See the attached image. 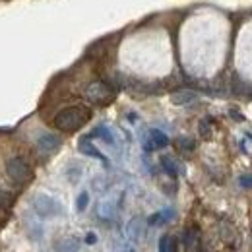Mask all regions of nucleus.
Returning <instances> with one entry per match:
<instances>
[{"label":"nucleus","mask_w":252,"mask_h":252,"mask_svg":"<svg viewBox=\"0 0 252 252\" xmlns=\"http://www.w3.org/2000/svg\"><path fill=\"white\" fill-rule=\"evenodd\" d=\"M88 204H90V194H88V192H82V194L78 196V202H76L78 212H84V210L88 208Z\"/></svg>","instance_id":"nucleus-14"},{"label":"nucleus","mask_w":252,"mask_h":252,"mask_svg":"<svg viewBox=\"0 0 252 252\" xmlns=\"http://www.w3.org/2000/svg\"><path fill=\"white\" fill-rule=\"evenodd\" d=\"M57 252H78L80 251V241L76 237H64L61 241H57L55 245Z\"/></svg>","instance_id":"nucleus-7"},{"label":"nucleus","mask_w":252,"mask_h":252,"mask_svg":"<svg viewBox=\"0 0 252 252\" xmlns=\"http://www.w3.org/2000/svg\"><path fill=\"white\" fill-rule=\"evenodd\" d=\"M179 146H181V150H187V152H192V150H194V142L189 140V138H181V140H179Z\"/></svg>","instance_id":"nucleus-17"},{"label":"nucleus","mask_w":252,"mask_h":252,"mask_svg":"<svg viewBox=\"0 0 252 252\" xmlns=\"http://www.w3.org/2000/svg\"><path fill=\"white\" fill-rule=\"evenodd\" d=\"M171 101L175 105H189L192 101H196V94H192V92H177V94L171 95Z\"/></svg>","instance_id":"nucleus-11"},{"label":"nucleus","mask_w":252,"mask_h":252,"mask_svg":"<svg viewBox=\"0 0 252 252\" xmlns=\"http://www.w3.org/2000/svg\"><path fill=\"white\" fill-rule=\"evenodd\" d=\"M144 233V220L142 218H134L128 223V239L130 241H138Z\"/></svg>","instance_id":"nucleus-9"},{"label":"nucleus","mask_w":252,"mask_h":252,"mask_svg":"<svg viewBox=\"0 0 252 252\" xmlns=\"http://www.w3.org/2000/svg\"><path fill=\"white\" fill-rule=\"evenodd\" d=\"M169 144V138L167 134H163L161 130L154 128L150 130V142H148V150H159V148H165Z\"/></svg>","instance_id":"nucleus-6"},{"label":"nucleus","mask_w":252,"mask_h":252,"mask_svg":"<svg viewBox=\"0 0 252 252\" xmlns=\"http://www.w3.org/2000/svg\"><path fill=\"white\" fill-rule=\"evenodd\" d=\"M95 134H99V136H101L103 140H107L109 144L113 142V136H111V134H109V130H105V128H97V130H95Z\"/></svg>","instance_id":"nucleus-19"},{"label":"nucleus","mask_w":252,"mask_h":252,"mask_svg":"<svg viewBox=\"0 0 252 252\" xmlns=\"http://www.w3.org/2000/svg\"><path fill=\"white\" fill-rule=\"evenodd\" d=\"M185 247H187V252H198V247H200V233H198V229H189L185 233Z\"/></svg>","instance_id":"nucleus-8"},{"label":"nucleus","mask_w":252,"mask_h":252,"mask_svg":"<svg viewBox=\"0 0 252 252\" xmlns=\"http://www.w3.org/2000/svg\"><path fill=\"white\" fill-rule=\"evenodd\" d=\"M169 218H167V214H154L150 220H148V223L150 225H159V223H163V221H167Z\"/></svg>","instance_id":"nucleus-16"},{"label":"nucleus","mask_w":252,"mask_h":252,"mask_svg":"<svg viewBox=\"0 0 252 252\" xmlns=\"http://www.w3.org/2000/svg\"><path fill=\"white\" fill-rule=\"evenodd\" d=\"M80 150H82V154H86V156H92V158H95V159L107 161V159L101 156V152H99V150H95V146L90 142V138H84V140L80 142Z\"/></svg>","instance_id":"nucleus-10"},{"label":"nucleus","mask_w":252,"mask_h":252,"mask_svg":"<svg viewBox=\"0 0 252 252\" xmlns=\"http://www.w3.org/2000/svg\"><path fill=\"white\" fill-rule=\"evenodd\" d=\"M33 210L41 218H55V216H61L63 214V206L55 198H51L47 194H37L33 198Z\"/></svg>","instance_id":"nucleus-3"},{"label":"nucleus","mask_w":252,"mask_h":252,"mask_svg":"<svg viewBox=\"0 0 252 252\" xmlns=\"http://www.w3.org/2000/svg\"><path fill=\"white\" fill-rule=\"evenodd\" d=\"M239 183H241L243 189H252V175H243Z\"/></svg>","instance_id":"nucleus-18"},{"label":"nucleus","mask_w":252,"mask_h":252,"mask_svg":"<svg viewBox=\"0 0 252 252\" xmlns=\"http://www.w3.org/2000/svg\"><path fill=\"white\" fill-rule=\"evenodd\" d=\"M92 119V111L84 105H74L63 109L61 113H57L55 117V126L63 132H76Z\"/></svg>","instance_id":"nucleus-1"},{"label":"nucleus","mask_w":252,"mask_h":252,"mask_svg":"<svg viewBox=\"0 0 252 252\" xmlns=\"http://www.w3.org/2000/svg\"><path fill=\"white\" fill-rule=\"evenodd\" d=\"M115 92L111 86H107L105 82H94L86 88V99L92 101L95 105H105L109 101H113Z\"/></svg>","instance_id":"nucleus-4"},{"label":"nucleus","mask_w":252,"mask_h":252,"mask_svg":"<svg viewBox=\"0 0 252 252\" xmlns=\"http://www.w3.org/2000/svg\"><path fill=\"white\" fill-rule=\"evenodd\" d=\"M95 241H97V237H95V235H88V237H86V243H90V245H94Z\"/></svg>","instance_id":"nucleus-20"},{"label":"nucleus","mask_w":252,"mask_h":252,"mask_svg":"<svg viewBox=\"0 0 252 252\" xmlns=\"http://www.w3.org/2000/svg\"><path fill=\"white\" fill-rule=\"evenodd\" d=\"M10 204H12V194L0 189V210H2V208H8Z\"/></svg>","instance_id":"nucleus-15"},{"label":"nucleus","mask_w":252,"mask_h":252,"mask_svg":"<svg viewBox=\"0 0 252 252\" xmlns=\"http://www.w3.org/2000/svg\"><path fill=\"white\" fill-rule=\"evenodd\" d=\"M161 167H163L165 173L171 175V177H177V175H179V167H177L175 159L169 158V156H163V158H161Z\"/></svg>","instance_id":"nucleus-13"},{"label":"nucleus","mask_w":252,"mask_h":252,"mask_svg":"<svg viewBox=\"0 0 252 252\" xmlns=\"http://www.w3.org/2000/svg\"><path fill=\"white\" fill-rule=\"evenodd\" d=\"M6 173L8 177L18 183V185H26L33 179V171L30 163L24 158H10L6 161Z\"/></svg>","instance_id":"nucleus-2"},{"label":"nucleus","mask_w":252,"mask_h":252,"mask_svg":"<svg viewBox=\"0 0 252 252\" xmlns=\"http://www.w3.org/2000/svg\"><path fill=\"white\" fill-rule=\"evenodd\" d=\"M37 148L43 152V154H51L55 150L61 148V138L57 134H51V132H45L37 138Z\"/></svg>","instance_id":"nucleus-5"},{"label":"nucleus","mask_w":252,"mask_h":252,"mask_svg":"<svg viewBox=\"0 0 252 252\" xmlns=\"http://www.w3.org/2000/svg\"><path fill=\"white\" fill-rule=\"evenodd\" d=\"M159 252H177V241L171 235H163L159 241Z\"/></svg>","instance_id":"nucleus-12"}]
</instances>
